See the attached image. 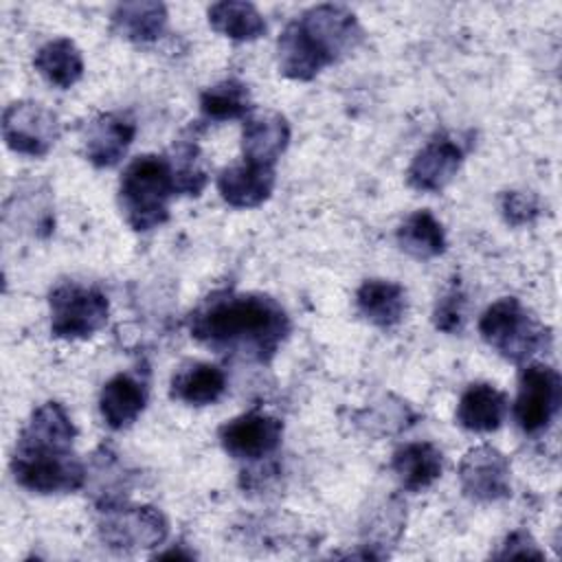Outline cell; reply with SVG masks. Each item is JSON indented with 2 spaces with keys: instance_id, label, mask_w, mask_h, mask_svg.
Instances as JSON below:
<instances>
[{
  "instance_id": "4316f807",
  "label": "cell",
  "mask_w": 562,
  "mask_h": 562,
  "mask_svg": "<svg viewBox=\"0 0 562 562\" xmlns=\"http://www.w3.org/2000/svg\"><path fill=\"white\" fill-rule=\"evenodd\" d=\"M167 160L173 171L176 189L184 195H200L209 182V169L195 140L180 138L171 145Z\"/></svg>"
},
{
  "instance_id": "e0dca14e",
  "label": "cell",
  "mask_w": 562,
  "mask_h": 562,
  "mask_svg": "<svg viewBox=\"0 0 562 562\" xmlns=\"http://www.w3.org/2000/svg\"><path fill=\"white\" fill-rule=\"evenodd\" d=\"M147 404V386L143 380L130 373H116L110 378L99 395V411L103 422L112 430L132 426Z\"/></svg>"
},
{
  "instance_id": "7c38bea8",
  "label": "cell",
  "mask_w": 562,
  "mask_h": 562,
  "mask_svg": "<svg viewBox=\"0 0 562 562\" xmlns=\"http://www.w3.org/2000/svg\"><path fill=\"white\" fill-rule=\"evenodd\" d=\"M290 143L288 119L270 108H252L241 127L244 160L274 167Z\"/></svg>"
},
{
  "instance_id": "7a4b0ae2",
  "label": "cell",
  "mask_w": 562,
  "mask_h": 562,
  "mask_svg": "<svg viewBox=\"0 0 562 562\" xmlns=\"http://www.w3.org/2000/svg\"><path fill=\"white\" fill-rule=\"evenodd\" d=\"M362 29L351 9L316 4L292 20L277 40L279 70L288 79L310 81L323 68L351 53Z\"/></svg>"
},
{
  "instance_id": "7402d4cb",
  "label": "cell",
  "mask_w": 562,
  "mask_h": 562,
  "mask_svg": "<svg viewBox=\"0 0 562 562\" xmlns=\"http://www.w3.org/2000/svg\"><path fill=\"white\" fill-rule=\"evenodd\" d=\"M358 312L373 325L386 329L406 312V290L389 279H367L356 292Z\"/></svg>"
},
{
  "instance_id": "277c9868",
  "label": "cell",
  "mask_w": 562,
  "mask_h": 562,
  "mask_svg": "<svg viewBox=\"0 0 562 562\" xmlns=\"http://www.w3.org/2000/svg\"><path fill=\"white\" fill-rule=\"evenodd\" d=\"M481 338L505 360L522 364L551 345V334L540 325L518 299L494 301L479 318Z\"/></svg>"
},
{
  "instance_id": "9c48e42d",
  "label": "cell",
  "mask_w": 562,
  "mask_h": 562,
  "mask_svg": "<svg viewBox=\"0 0 562 562\" xmlns=\"http://www.w3.org/2000/svg\"><path fill=\"white\" fill-rule=\"evenodd\" d=\"M59 134L57 114L40 101H15L2 114V138L15 154L46 156L59 140Z\"/></svg>"
},
{
  "instance_id": "f1b7e54d",
  "label": "cell",
  "mask_w": 562,
  "mask_h": 562,
  "mask_svg": "<svg viewBox=\"0 0 562 562\" xmlns=\"http://www.w3.org/2000/svg\"><path fill=\"white\" fill-rule=\"evenodd\" d=\"M432 321H435V327L441 329V331H457L461 329V323H463V294L454 290H450L435 307V314H432Z\"/></svg>"
},
{
  "instance_id": "2e32d148",
  "label": "cell",
  "mask_w": 562,
  "mask_h": 562,
  "mask_svg": "<svg viewBox=\"0 0 562 562\" xmlns=\"http://www.w3.org/2000/svg\"><path fill=\"white\" fill-rule=\"evenodd\" d=\"M274 180V167L241 160L220 171L217 191L222 200L235 209H255L270 198Z\"/></svg>"
},
{
  "instance_id": "ba28073f",
  "label": "cell",
  "mask_w": 562,
  "mask_h": 562,
  "mask_svg": "<svg viewBox=\"0 0 562 562\" xmlns=\"http://www.w3.org/2000/svg\"><path fill=\"white\" fill-rule=\"evenodd\" d=\"M562 402L560 373L542 362H527L518 378L514 417L522 432L538 435L558 415Z\"/></svg>"
},
{
  "instance_id": "30bf717a",
  "label": "cell",
  "mask_w": 562,
  "mask_h": 562,
  "mask_svg": "<svg viewBox=\"0 0 562 562\" xmlns=\"http://www.w3.org/2000/svg\"><path fill=\"white\" fill-rule=\"evenodd\" d=\"M283 437V422L263 411H248L217 430V439L226 454L241 461H259L270 457Z\"/></svg>"
},
{
  "instance_id": "9a60e30c",
  "label": "cell",
  "mask_w": 562,
  "mask_h": 562,
  "mask_svg": "<svg viewBox=\"0 0 562 562\" xmlns=\"http://www.w3.org/2000/svg\"><path fill=\"white\" fill-rule=\"evenodd\" d=\"M134 136L136 123L130 116L119 112L97 114L83 130V154L99 169L114 167L127 154Z\"/></svg>"
},
{
  "instance_id": "d4e9b609",
  "label": "cell",
  "mask_w": 562,
  "mask_h": 562,
  "mask_svg": "<svg viewBox=\"0 0 562 562\" xmlns=\"http://www.w3.org/2000/svg\"><path fill=\"white\" fill-rule=\"evenodd\" d=\"M397 244L415 259H432L446 250V233L428 209H419L400 224Z\"/></svg>"
},
{
  "instance_id": "ac0fdd59",
  "label": "cell",
  "mask_w": 562,
  "mask_h": 562,
  "mask_svg": "<svg viewBox=\"0 0 562 562\" xmlns=\"http://www.w3.org/2000/svg\"><path fill=\"white\" fill-rule=\"evenodd\" d=\"M507 415V395L494 384H470L457 404V422L470 432H492Z\"/></svg>"
},
{
  "instance_id": "603a6c76",
  "label": "cell",
  "mask_w": 562,
  "mask_h": 562,
  "mask_svg": "<svg viewBox=\"0 0 562 562\" xmlns=\"http://www.w3.org/2000/svg\"><path fill=\"white\" fill-rule=\"evenodd\" d=\"M35 70L53 86L66 90L75 86L83 75L81 50L68 37H55L46 42L33 57Z\"/></svg>"
},
{
  "instance_id": "44dd1931",
  "label": "cell",
  "mask_w": 562,
  "mask_h": 562,
  "mask_svg": "<svg viewBox=\"0 0 562 562\" xmlns=\"http://www.w3.org/2000/svg\"><path fill=\"white\" fill-rule=\"evenodd\" d=\"M112 29L123 40L134 44H149L158 40L167 29V7L151 0L121 2L112 11Z\"/></svg>"
},
{
  "instance_id": "52a82bcc",
  "label": "cell",
  "mask_w": 562,
  "mask_h": 562,
  "mask_svg": "<svg viewBox=\"0 0 562 562\" xmlns=\"http://www.w3.org/2000/svg\"><path fill=\"white\" fill-rule=\"evenodd\" d=\"M18 485L37 494L75 492L86 483V465L75 452H18L11 457Z\"/></svg>"
},
{
  "instance_id": "d6986e66",
  "label": "cell",
  "mask_w": 562,
  "mask_h": 562,
  "mask_svg": "<svg viewBox=\"0 0 562 562\" xmlns=\"http://www.w3.org/2000/svg\"><path fill=\"white\" fill-rule=\"evenodd\" d=\"M391 470L404 490L422 492L441 476L443 454L430 441L404 443L393 452Z\"/></svg>"
},
{
  "instance_id": "484cf974",
  "label": "cell",
  "mask_w": 562,
  "mask_h": 562,
  "mask_svg": "<svg viewBox=\"0 0 562 562\" xmlns=\"http://www.w3.org/2000/svg\"><path fill=\"white\" fill-rule=\"evenodd\" d=\"M200 110L206 121H231L252 110L248 86L239 79H224L200 94Z\"/></svg>"
},
{
  "instance_id": "83f0119b",
  "label": "cell",
  "mask_w": 562,
  "mask_h": 562,
  "mask_svg": "<svg viewBox=\"0 0 562 562\" xmlns=\"http://www.w3.org/2000/svg\"><path fill=\"white\" fill-rule=\"evenodd\" d=\"M501 213L507 224L522 226V224L533 222L536 215L540 213V209H538L536 195L525 193V191H505L501 195Z\"/></svg>"
},
{
  "instance_id": "3957f363",
  "label": "cell",
  "mask_w": 562,
  "mask_h": 562,
  "mask_svg": "<svg viewBox=\"0 0 562 562\" xmlns=\"http://www.w3.org/2000/svg\"><path fill=\"white\" fill-rule=\"evenodd\" d=\"M178 193L167 156H136L119 182V206L130 228L145 233L169 220V202Z\"/></svg>"
},
{
  "instance_id": "ffe728a7",
  "label": "cell",
  "mask_w": 562,
  "mask_h": 562,
  "mask_svg": "<svg viewBox=\"0 0 562 562\" xmlns=\"http://www.w3.org/2000/svg\"><path fill=\"white\" fill-rule=\"evenodd\" d=\"M226 391V373L211 362H187L171 378V397L189 406L215 404Z\"/></svg>"
},
{
  "instance_id": "5bb4252c",
  "label": "cell",
  "mask_w": 562,
  "mask_h": 562,
  "mask_svg": "<svg viewBox=\"0 0 562 562\" xmlns=\"http://www.w3.org/2000/svg\"><path fill=\"white\" fill-rule=\"evenodd\" d=\"M77 428L59 402L37 406L22 428L15 450L20 452H72Z\"/></svg>"
},
{
  "instance_id": "8992f818",
  "label": "cell",
  "mask_w": 562,
  "mask_h": 562,
  "mask_svg": "<svg viewBox=\"0 0 562 562\" xmlns=\"http://www.w3.org/2000/svg\"><path fill=\"white\" fill-rule=\"evenodd\" d=\"M99 533L101 540L119 551L154 549L165 542L169 522L165 514L151 505L114 503L99 507Z\"/></svg>"
},
{
  "instance_id": "4fadbf2b",
  "label": "cell",
  "mask_w": 562,
  "mask_h": 562,
  "mask_svg": "<svg viewBox=\"0 0 562 562\" xmlns=\"http://www.w3.org/2000/svg\"><path fill=\"white\" fill-rule=\"evenodd\" d=\"M461 162H463V147L448 136H439L428 140L415 154V158L408 165L406 180L417 191L437 193L452 182Z\"/></svg>"
},
{
  "instance_id": "6da1fadb",
  "label": "cell",
  "mask_w": 562,
  "mask_h": 562,
  "mask_svg": "<svg viewBox=\"0 0 562 562\" xmlns=\"http://www.w3.org/2000/svg\"><path fill=\"white\" fill-rule=\"evenodd\" d=\"M290 327L285 310L259 292H213L189 316V331L198 342L252 362L272 360Z\"/></svg>"
},
{
  "instance_id": "5b68a950",
  "label": "cell",
  "mask_w": 562,
  "mask_h": 562,
  "mask_svg": "<svg viewBox=\"0 0 562 562\" xmlns=\"http://www.w3.org/2000/svg\"><path fill=\"white\" fill-rule=\"evenodd\" d=\"M50 305V334L66 340L94 336L110 314L108 296L90 285L64 281L53 288Z\"/></svg>"
},
{
  "instance_id": "8fae6325",
  "label": "cell",
  "mask_w": 562,
  "mask_h": 562,
  "mask_svg": "<svg viewBox=\"0 0 562 562\" xmlns=\"http://www.w3.org/2000/svg\"><path fill=\"white\" fill-rule=\"evenodd\" d=\"M509 459L494 446L470 448L459 463V483L465 496L492 503L501 501L512 490Z\"/></svg>"
},
{
  "instance_id": "f546056e",
  "label": "cell",
  "mask_w": 562,
  "mask_h": 562,
  "mask_svg": "<svg viewBox=\"0 0 562 562\" xmlns=\"http://www.w3.org/2000/svg\"><path fill=\"white\" fill-rule=\"evenodd\" d=\"M494 555L501 560H507V558H542L544 553L538 549L536 540L527 531L516 529L505 538V542L501 544V551Z\"/></svg>"
},
{
  "instance_id": "cb8c5ba5",
  "label": "cell",
  "mask_w": 562,
  "mask_h": 562,
  "mask_svg": "<svg viewBox=\"0 0 562 562\" xmlns=\"http://www.w3.org/2000/svg\"><path fill=\"white\" fill-rule=\"evenodd\" d=\"M209 24L224 37L250 42L266 33V20L252 2L224 0L209 7Z\"/></svg>"
}]
</instances>
